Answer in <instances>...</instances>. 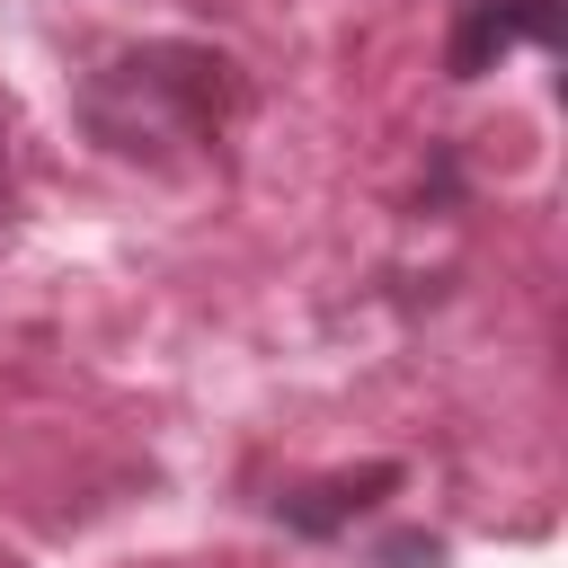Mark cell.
I'll return each mask as SVG.
<instances>
[{
	"label": "cell",
	"mask_w": 568,
	"mask_h": 568,
	"mask_svg": "<svg viewBox=\"0 0 568 568\" xmlns=\"http://www.w3.org/2000/svg\"><path fill=\"white\" fill-rule=\"evenodd\" d=\"M382 568H444V541L435 532H399V541H382Z\"/></svg>",
	"instance_id": "4"
},
{
	"label": "cell",
	"mask_w": 568,
	"mask_h": 568,
	"mask_svg": "<svg viewBox=\"0 0 568 568\" xmlns=\"http://www.w3.org/2000/svg\"><path fill=\"white\" fill-rule=\"evenodd\" d=\"M559 18H568V0H462V27H453V53H444V71L453 80H479V71H497L515 44H559Z\"/></svg>",
	"instance_id": "2"
},
{
	"label": "cell",
	"mask_w": 568,
	"mask_h": 568,
	"mask_svg": "<svg viewBox=\"0 0 568 568\" xmlns=\"http://www.w3.org/2000/svg\"><path fill=\"white\" fill-rule=\"evenodd\" d=\"M399 488V462H364V470H328V479H302L275 497V524L302 532V541H337L355 515H373L382 497Z\"/></svg>",
	"instance_id": "3"
},
{
	"label": "cell",
	"mask_w": 568,
	"mask_h": 568,
	"mask_svg": "<svg viewBox=\"0 0 568 568\" xmlns=\"http://www.w3.org/2000/svg\"><path fill=\"white\" fill-rule=\"evenodd\" d=\"M231 106H240V62L213 53V44H186V36L124 44V53L98 62L89 89H80V124H89L115 160H142V169L204 160V151L222 142Z\"/></svg>",
	"instance_id": "1"
},
{
	"label": "cell",
	"mask_w": 568,
	"mask_h": 568,
	"mask_svg": "<svg viewBox=\"0 0 568 568\" xmlns=\"http://www.w3.org/2000/svg\"><path fill=\"white\" fill-rule=\"evenodd\" d=\"M9 169H18V142H9V106H0V204H9Z\"/></svg>",
	"instance_id": "5"
}]
</instances>
